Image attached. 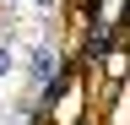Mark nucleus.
I'll use <instances>...</instances> for the list:
<instances>
[{"instance_id":"f257e3e1","label":"nucleus","mask_w":130,"mask_h":125,"mask_svg":"<svg viewBox=\"0 0 130 125\" xmlns=\"http://www.w3.org/2000/svg\"><path fill=\"white\" fill-rule=\"evenodd\" d=\"M27 76H32V82H49V76H54V49H32Z\"/></svg>"},{"instance_id":"f03ea898","label":"nucleus","mask_w":130,"mask_h":125,"mask_svg":"<svg viewBox=\"0 0 130 125\" xmlns=\"http://www.w3.org/2000/svg\"><path fill=\"white\" fill-rule=\"evenodd\" d=\"M11 60H16V54H11V44H0V76L11 71Z\"/></svg>"},{"instance_id":"7ed1b4c3","label":"nucleus","mask_w":130,"mask_h":125,"mask_svg":"<svg viewBox=\"0 0 130 125\" xmlns=\"http://www.w3.org/2000/svg\"><path fill=\"white\" fill-rule=\"evenodd\" d=\"M0 6H16V0H0Z\"/></svg>"}]
</instances>
